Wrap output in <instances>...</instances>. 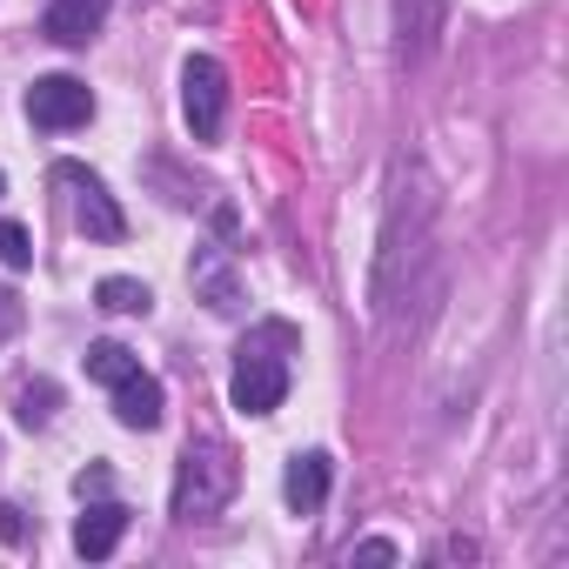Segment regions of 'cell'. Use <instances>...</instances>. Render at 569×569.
Masks as SVG:
<instances>
[{
	"label": "cell",
	"instance_id": "cell-2",
	"mask_svg": "<svg viewBox=\"0 0 569 569\" xmlns=\"http://www.w3.org/2000/svg\"><path fill=\"white\" fill-rule=\"evenodd\" d=\"M234 482H241L234 449H228V442H214V436H194V442L181 449V469H174V496H168V509H174L181 522L221 516V509H228V496H234Z\"/></svg>",
	"mask_w": 569,
	"mask_h": 569
},
{
	"label": "cell",
	"instance_id": "cell-19",
	"mask_svg": "<svg viewBox=\"0 0 569 569\" xmlns=\"http://www.w3.org/2000/svg\"><path fill=\"white\" fill-rule=\"evenodd\" d=\"M356 562H396V542H362Z\"/></svg>",
	"mask_w": 569,
	"mask_h": 569
},
{
	"label": "cell",
	"instance_id": "cell-5",
	"mask_svg": "<svg viewBox=\"0 0 569 569\" xmlns=\"http://www.w3.org/2000/svg\"><path fill=\"white\" fill-rule=\"evenodd\" d=\"M94 114V94H88V81H74V74H41L34 88H28V121L34 128H81Z\"/></svg>",
	"mask_w": 569,
	"mask_h": 569
},
{
	"label": "cell",
	"instance_id": "cell-15",
	"mask_svg": "<svg viewBox=\"0 0 569 569\" xmlns=\"http://www.w3.org/2000/svg\"><path fill=\"white\" fill-rule=\"evenodd\" d=\"M0 261H8V268H34V234L21 221H0Z\"/></svg>",
	"mask_w": 569,
	"mask_h": 569
},
{
	"label": "cell",
	"instance_id": "cell-8",
	"mask_svg": "<svg viewBox=\"0 0 569 569\" xmlns=\"http://www.w3.org/2000/svg\"><path fill=\"white\" fill-rule=\"evenodd\" d=\"M329 476H336V462H329L322 449L296 456V462H289V482H281L289 509H296V516H322V502H329Z\"/></svg>",
	"mask_w": 569,
	"mask_h": 569
},
{
	"label": "cell",
	"instance_id": "cell-13",
	"mask_svg": "<svg viewBox=\"0 0 569 569\" xmlns=\"http://www.w3.org/2000/svg\"><path fill=\"white\" fill-rule=\"evenodd\" d=\"M134 369H141V362H134V349H121V342H88V376H94V382H108V389H114V382H121V376H134Z\"/></svg>",
	"mask_w": 569,
	"mask_h": 569
},
{
	"label": "cell",
	"instance_id": "cell-14",
	"mask_svg": "<svg viewBox=\"0 0 569 569\" xmlns=\"http://www.w3.org/2000/svg\"><path fill=\"white\" fill-rule=\"evenodd\" d=\"M14 416H21L28 429H48V422H54V382H28V389H21V409H14Z\"/></svg>",
	"mask_w": 569,
	"mask_h": 569
},
{
	"label": "cell",
	"instance_id": "cell-4",
	"mask_svg": "<svg viewBox=\"0 0 569 569\" xmlns=\"http://www.w3.org/2000/svg\"><path fill=\"white\" fill-rule=\"evenodd\" d=\"M54 181L74 188V228H81L88 241H121V234H128V214L114 208V194L101 188V174H88L81 161H54Z\"/></svg>",
	"mask_w": 569,
	"mask_h": 569
},
{
	"label": "cell",
	"instance_id": "cell-6",
	"mask_svg": "<svg viewBox=\"0 0 569 569\" xmlns=\"http://www.w3.org/2000/svg\"><path fill=\"white\" fill-rule=\"evenodd\" d=\"M101 21H108V0H54L48 21H41V34L54 48H88L101 34Z\"/></svg>",
	"mask_w": 569,
	"mask_h": 569
},
{
	"label": "cell",
	"instance_id": "cell-10",
	"mask_svg": "<svg viewBox=\"0 0 569 569\" xmlns=\"http://www.w3.org/2000/svg\"><path fill=\"white\" fill-rule=\"evenodd\" d=\"M194 289L208 296L214 316H234V309H241V281L228 274V254H221V248H208V254L194 261Z\"/></svg>",
	"mask_w": 569,
	"mask_h": 569
},
{
	"label": "cell",
	"instance_id": "cell-1",
	"mask_svg": "<svg viewBox=\"0 0 569 569\" xmlns=\"http://www.w3.org/2000/svg\"><path fill=\"white\" fill-rule=\"evenodd\" d=\"M289 349H296V329L289 322H261L248 329V342L234 349V409L241 416H274L281 396H289Z\"/></svg>",
	"mask_w": 569,
	"mask_h": 569
},
{
	"label": "cell",
	"instance_id": "cell-17",
	"mask_svg": "<svg viewBox=\"0 0 569 569\" xmlns=\"http://www.w3.org/2000/svg\"><path fill=\"white\" fill-rule=\"evenodd\" d=\"M14 329H21V296L0 289V342H14Z\"/></svg>",
	"mask_w": 569,
	"mask_h": 569
},
{
	"label": "cell",
	"instance_id": "cell-3",
	"mask_svg": "<svg viewBox=\"0 0 569 569\" xmlns=\"http://www.w3.org/2000/svg\"><path fill=\"white\" fill-rule=\"evenodd\" d=\"M181 114H188V134L194 141H214L221 134V114H228V74H221V61L188 54V68H181Z\"/></svg>",
	"mask_w": 569,
	"mask_h": 569
},
{
	"label": "cell",
	"instance_id": "cell-12",
	"mask_svg": "<svg viewBox=\"0 0 569 569\" xmlns=\"http://www.w3.org/2000/svg\"><path fill=\"white\" fill-rule=\"evenodd\" d=\"M94 302H101L108 316H148V309H154L148 281H134V274H108L101 289H94Z\"/></svg>",
	"mask_w": 569,
	"mask_h": 569
},
{
	"label": "cell",
	"instance_id": "cell-7",
	"mask_svg": "<svg viewBox=\"0 0 569 569\" xmlns=\"http://www.w3.org/2000/svg\"><path fill=\"white\" fill-rule=\"evenodd\" d=\"M121 536H128V509H121V502H88L81 522H74V549H81L88 562H108V556L121 549Z\"/></svg>",
	"mask_w": 569,
	"mask_h": 569
},
{
	"label": "cell",
	"instance_id": "cell-9",
	"mask_svg": "<svg viewBox=\"0 0 569 569\" xmlns=\"http://www.w3.org/2000/svg\"><path fill=\"white\" fill-rule=\"evenodd\" d=\"M114 416H121V429H161V416H168V396H161V382L154 376H121L114 382Z\"/></svg>",
	"mask_w": 569,
	"mask_h": 569
},
{
	"label": "cell",
	"instance_id": "cell-11",
	"mask_svg": "<svg viewBox=\"0 0 569 569\" xmlns=\"http://www.w3.org/2000/svg\"><path fill=\"white\" fill-rule=\"evenodd\" d=\"M436 28H442V0H402V61L409 68L429 54Z\"/></svg>",
	"mask_w": 569,
	"mask_h": 569
},
{
	"label": "cell",
	"instance_id": "cell-18",
	"mask_svg": "<svg viewBox=\"0 0 569 569\" xmlns=\"http://www.w3.org/2000/svg\"><path fill=\"white\" fill-rule=\"evenodd\" d=\"M101 489H108V469H101V462L74 476V496H81V502H88V496H101Z\"/></svg>",
	"mask_w": 569,
	"mask_h": 569
},
{
	"label": "cell",
	"instance_id": "cell-16",
	"mask_svg": "<svg viewBox=\"0 0 569 569\" xmlns=\"http://www.w3.org/2000/svg\"><path fill=\"white\" fill-rule=\"evenodd\" d=\"M0 542H14V549L28 542V516H21L14 502H0Z\"/></svg>",
	"mask_w": 569,
	"mask_h": 569
},
{
	"label": "cell",
	"instance_id": "cell-20",
	"mask_svg": "<svg viewBox=\"0 0 569 569\" xmlns=\"http://www.w3.org/2000/svg\"><path fill=\"white\" fill-rule=\"evenodd\" d=\"M0 194H8V174H0Z\"/></svg>",
	"mask_w": 569,
	"mask_h": 569
}]
</instances>
